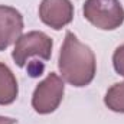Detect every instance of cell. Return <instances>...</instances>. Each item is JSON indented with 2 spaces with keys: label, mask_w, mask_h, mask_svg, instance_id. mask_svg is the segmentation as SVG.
I'll return each instance as SVG.
<instances>
[{
  "label": "cell",
  "mask_w": 124,
  "mask_h": 124,
  "mask_svg": "<svg viewBox=\"0 0 124 124\" xmlns=\"http://www.w3.org/2000/svg\"><path fill=\"white\" fill-rule=\"evenodd\" d=\"M58 68L62 79L69 85L82 88L93 82L97 72V61L93 49L82 43L71 31L65 33Z\"/></svg>",
  "instance_id": "cell-1"
},
{
  "label": "cell",
  "mask_w": 124,
  "mask_h": 124,
  "mask_svg": "<svg viewBox=\"0 0 124 124\" xmlns=\"http://www.w3.org/2000/svg\"><path fill=\"white\" fill-rule=\"evenodd\" d=\"M84 17L101 31H114L124 22V7L120 0H85Z\"/></svg>",
  "instance_id": "cell-2"
},
{
  "label": "cell",
  "mask_w": 124,
  "mask_h": 124,
  "mask_svg": "<svg viewBox=\"0 0 124 124\" xmlns=\"http://www.w3.org/2000/svg\"><path fill=\"white\" fill-rule=\"evenodd\" d=\"M52 39L40 31H32L22 35L13 48L12 58L19 68L28 65L31 58H39L43 61H49L52 55Z\"/></svg>",
  "instance_id": "cell-3"
},
{
  "label": "cell",
  "mask_w": 124,
  "mask_h": 124,
  "mask_svg": "<svg viewBox=\"0 0 124 124\" xmlns=\"http://www.w3.org/2000/svg\"><path fill=\"white\" fill-rule=\"evenodd\" d=\"M65 93L63 79L58 74L51 72L48 77L40 81L32 95V107L38 114H51L62 102Z\"/></svg>",
  "instance_id": "cell-4"
},
{
  "label": "cell",
  "mask_w": 124,
  "mask_h": 124,
  "mask_svg": "<svg viewBox=\"0 0 124 124\" xmlns=\"http://www.w3.org/2000/svg\"><path fill=\"white\" fill-rule=\"evenodd\" d=\"M39 19L54 31H61L74 19V4L71 0H42Z\"/></svg>",
  "instance_id": "cell-5"
},
{
  "label": "cell",
  "mask_w": 124,
  "mask_h": 124,
  "mask_svg": "<svg viewBox=\"0 0 124 124\" xmlns=\"http://www.w3.org/2000/svg\"><path fill=\"white\" fill-rule=\"evenodd\" d=\"M25 28L23 16L12 6L0 4V51L7 49L22 36Z\"/></svg>",
  "instance_id": "cell-6"
},
{
  "label": "cell",
  "mask_w": 124,
  "mask_h": 124,
  "mask_svg": "<svg viewBox=\"0 0 124 124\" xmlns=\"http://www.w3.org/2000/svg\"><path fill=\"white\" fill-rule=\"evenodd\" d=\"M19 85L12 69L0 62V105H9L16 101Z\"/></svg>",
  "instance_id": "cell-7"
},
{
  "label": "cell",
  "mask_w": 124,
  "mask_h": 124,
  "mask_svg": "<svg viewBox=\"0 0 124 124\" xmlns=\"http://www.w3.org/2000/svg\"><path fill=\"white\" fill-rule=\"evenodd\" d=\"M104 104L108 110L124 114V82H117L108 88L104 97Z\"/></svg>",
  "instance_id": "cell-8"
},
{
  "label": "cell",
  "mask_w": 124,
  "mask_h": 124,
  "mask_svg": "<svg viewBox=\"0 0 124 124\" xmlns=\"http://www.w3.org/2000/svg\"><path fill=\"white\" fill-rule=\"evenodd\" d=\"M113 65L118 75L124 77V43L120 45L113 54Z\"/></svg>",
  "instance_id": "cell-9"
},
{
  "label": "cell",
  "mask_w": 124,
  "mask_h": 124,
  "mask_svg": "<svg viewBox=\"0 0 124 124\" xmlns=\"http://www.w3.org/2000/svg\"><path fill=\"white\" fill-rule=\"evenodd\" d=\"M42 71H43V65L39 66L36 61L31 62V63L28 65V72H29L31 77H39V75L42 74Z\"/></svg>",
  "instance_id": "cell-10"
},
{
  "label": "cell",
  "mask_w": 124,
  "mask_h": 124,
  "mask_svg": "<svg viewBox=\"0 0 124 124\" xmlns=\"http://www.w3.org/2000/svg\"><path fill=\"white\" fill-rule=\"evenodd\" d=\"M15 123H16V120H15V118L0 116V124H15Z\"/></svg>",
  "instance_id": "cell-11"
}]
</instances>
